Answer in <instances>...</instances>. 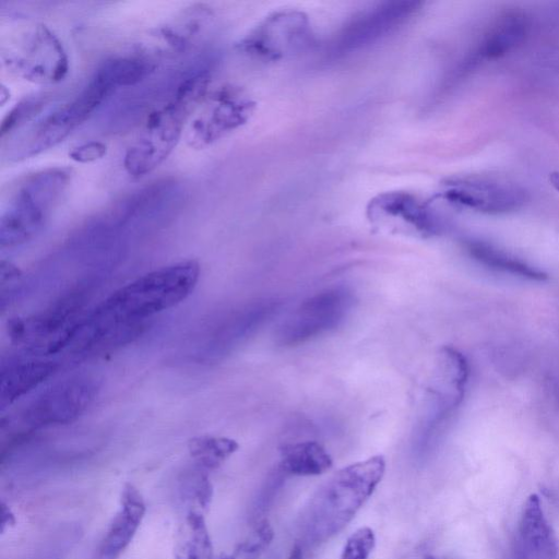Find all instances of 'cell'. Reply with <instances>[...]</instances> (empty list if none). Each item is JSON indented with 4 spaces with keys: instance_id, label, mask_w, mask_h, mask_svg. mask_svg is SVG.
Listing matches in <instances>:
<instances>
[{
    "instance_id": "cell-1",
    "label": "cell",
    "mask_w": 559,
    "mask_h": 559,
    "mask_svg": "<svg viewBox=\"0 0 559 559\" xmlns=\"http://www.w3.org/2000/svg\"><path fill=\"white\" fill-rule=\"evenodd\" d=\"M200 278L194 260L162 266L118 288L84 317L79 329L83 349L124 337L148 319L183 301Z\"/></svg>"
},
{
    "instance_id": "cell-2",
    "label": "cell",
    "mask_w": 559,
    "mask_h": 559,
    "mask_svg": "<svg viewBox=\"0 0 559 559\" xmlns=\"http://www.w3.org/2000/svg\"><path fill=\"white\" fill-rule=\"evenodd\" d=\"M385 465L382 455H373L342 467L320 485L301 512L299 544L316 547L346 527L381 483Z\"/></svg>"
},
{
    "instance_id": "cell-3",
    "label": "cell",
    "mask_w": 559,
    "mask_h": 559,
    "mask_svg": "<svg viewBox=\"0 0 559 559\" xmlns=\"http://www.w3.org/2000/svg\"><path fill=\"white\" fill-rule=\"evenodd\" d=\"M213 62L199 60L185 69L173 98L153 111L123 157V167L134 178L156 169L173 152L191 117L201 106L210 83Z\"/></svg>"
},
{
    "instance_id": "cell-4",
    "label": "cell",
    "mask_w": 559,
    "mask_h": 559,
    "mask_svg": "<svg viewBox=\"0 0 559 559\" xmlns=\"http://www.w3.org/2000/svg\"><path fill=\"white\" fill-rule=\"evenodd\" d=\"M70 179L69 168L50 167L20 181L1 214L0 247L11 249L34 239L59 204Z\"/></svg>"
},
{
    "instance_id": "cell-5",
    "label": "cell",
    "mask_w": 559,
    "mask_h": 559,
    "mask_svg": "<svg viewBox=\"0 0 559 559\" xmlns=\"http://www.w3.org/2000/svg\"><path fill=\"white\" fill-rule=\"evenodd\" d=\"M1 59L11 74L36 84L58 83L69 71V58L62 43L41 23L17 28L2 44Z\"/></svg>"
},
{
    "instance_id": "cell-6",
    "label": "cell",
    "mask_w": 559,
    "mask_h": 559,
    "mask_svg": "<svg viewBox=\"0 0 559 559\" xmlns=\"http://www.w3.org/2000/svg\"><path fill=\"white\" fill-rule=\"evenodd\" d=\"M98 385L87 376H76L52 384L33 397L8 420V427L17 425L25 435L34 430L67 425L79 418L96 397Z\"/></svg>"
},
{
    "instance_id": "cell-7",
    "label": "cell",
    "mask_w": 559,
    "mask_h": 559,
    "mask_svg": "<svg viewBox=\"0 0 559 559\" xmlns=\"http://www.w3.org/2000/svg\"><path fill=\"white\" fill-rule=\"evenodd\" d=\"M353 305V294L345 287L317 293L281 323L275 341L281 346H297L333 331L344 322Z\"/></svg>"
},
{
    "instance_id": "cell-8",
    "label": "cell",
    "mask_w": 559,
    "mask_h": 559,
    "mask_svg": "<svg viewBox=\"0 0 559 559\" xmlns=\"http://www.w3.org/2000/svg\"><path fill=\"white\" fill-rule=\"evenodd\" d=\"M252 111V103L231 90L217 91L194 114L187 128L186 141L192 148H205L241 126Z\"/></svg>"
},
{
    "instance_id": "cell-9",
    "label": "cell",
    "mask_w": 559,
    "mask_h": 559,
    "mask_svg": "<svg viewBox=\"0 0 559 559\" xmlns=\"http://www.w3.org/2000/svg\"><path fill=\"white\" fill-rule=\"evenodd\" d=\"M442 197L461 207L487 214H504L521 209L528 201L525 189L516 183L481 177L449 181Z\"/></svg>"
},
{
    "instance_id": "cell-10",
    "label": "cell",
    "mask_w": 559,
    "mask_h": 559,
    "mask_svg": "<svg viewBox=\"0 0 559 559\" xmlns=\"http://www.w3.org/2000/svg\"><path fill=\"white\" fill-rule=\"evenodd\" d=\"M311 38L309 23L299 12H280L267 16L240 43L243 52L274 60L305 48Z\"/></svg>"
},
{
    "instance_id": "cell-11",
    "label": "cell",
    "mask_w": 559,
    "mask_h": 559,
    "mask_svg": "<svg viewBox=\"0 0 559 559\" xmlns=\"http://www.w3.org/2000/svg\"><path fill=\"white\" fill-rule=\"evenodd\" d=\"M145 512L141 491L134 485L126 484L120 493L119 509L99 544L97 559H118L136 535Z\"/></svg>"
},
{
    "instance_id": "cell-12",
    "label": "cell",
    "mask_w": 559,
    "mask_h": 559,
    "mask_svg": "<svg viewBox=\"0 0 559 559\" xmlns=\"http://www.w3.org/2000/svg\"><path fill=\"white\" fill-rule=\"evenodd\" d=\"M59 368L57 360L34 354L10 358L2 362L0 377V406L4 411L20 397L52 377Z\"/></svg>"
},
{
    "instance_id": "cell-13",
    "label": "cell",
    "mask_w": 559,
    "mask_h": 559,
    "mask_svg": "<svg viewBox=\"0 0 559 559\" xmlns=\"http://www.w3.org/2000/svg\"><path fill=\"white\" fill-rule=\"evenodd\" d=\"M557 552L556 537L544 515L540 499L536 493H532L525 501L519 523L516 557L555 559Z\"/></svg>"
},
{
    "instance_id": "cell-14",
    "label": "cell",
    "mask_w": 559,
    "mask_h": 559,
    "mask_svg": "<svg viewBox=\"0 0 559 559\" xmlns=\"http://www.w3.org/2000/svg\"><path fill=\"white\" fill-rule=\"evenodd\" d=\"M370 205L369 211L373 218L381 216L400 219L424 236H432L441 230V223L431 212V209L408 194L388 193L379 195Z\"/></svg>"
},
{
    "instance_id": "cell-15",
    "label": "cell",
    "mask_w": 559,
    "mask_h": 559,
    "mask_svg": "<svg viewBox=\"0 0 559 559\" xmlns=\"http://www.w3.org/2000/svg\"><path fill=\"white\" fill-rule=\"evenodd\" d=\"M414 2H393L356 19L340 38V48L364 45L388 33L405 21L414 11Z\"/></svg>"
},
{
    "instance_id": "cell-16",
    "label": "cell",
    "mask_w": 559,
    "mask_h": 559,
    "mask_svg": "<svg viewBox=\"0 0 559 559\" xmlns=\"http://www.w3.org/2000/svg\"><path fill=\"white\" fill-rule=\"evenodd\" d=\"M213 21L214 13L210 8L192 4L160 26L158 37L171 51H185L205 35Z\"/></svg>"
},
{
    "instance_id": "cell-17",
    "label": "cell",
    "mask_w": 559,
    "mask_h": 559,
    "mask_svg": "<svg viewBox=\"0 0 559 559\" xmlns=\"http://www.w3.org/2000/svg\"><path fill=\"white\" fill-rule=\"evenodd\" d=\"M277 465L287 475L317 476L328 472L333 461L319 442L307 440L283 445Z\"/></svg>"
},
{
    "instance_id": "cell-18",
    "label": "cell",
    "mask_w": 559,
    "mask_h": 559,
    "mask_svg": "<svg viewBox=\"0 0 559 559\" xmlns=\"http://www.w3.org/2000/svg\"><path fill=\"white\" fill-rule=\"evenodd\" d=\"M175 559H214L212 538L204 513L188 509L174 545Z\"/></svg>"
},
{
    "instance_id": "cell-19",
    "label": "cell",
    "mask_w": 559,
    "mask_h": 559,
    "mask_svg": "<svg viewBox=\"0 0 559 559\" xmlns=\"http://www.w3.org/2000/svg\"><path fill=\"white\" fill-rule=\"evenodd\" d=\"M466 248L478 262L506 273L534 281H545L547 274L526 262L481 241H468Z\"/></svg>"
},
{
    "instance_id": "cell-20",
    "label": "cell",
    "mask_w": 559,
    "mask_h": 559,
    "mask_svg": "<svg viewBox=\"0 0 559 559\" xmlns=\"http://www.w3.org/2000/svg\"><path fill=\"white\" fill-rule=\"evenodd\" d=\"M238 448L230 438L213 436L195 437L188 445L194 465L207 472L218 468Z\"/></svg>"
},
{
    "instance_id": "cell-21",
    "label": "cell",
    "mask_w": 559,
    "mask_h": 559,
    "mask_svg": "<svg viewBox=\"0 0 559 559\" xmlns=\"http://www.w3.org/2000/svg\"><path fill=\"white\" fill-rule=\"evenodd\" d=\"M525 34V24L516 15L507 16L486 36L478 55L481 58H496L515 46Z\"/></svg>"
},
{
    "instance_id": "cell-22",
    "label": "cell",
    "mask_w": 559,
    "mask_h": 559,
    "mask_svg": "<svg viewBox=\"0 0 559 559\" xmlns=\"http://www.w3.org/2000/svg\"><path fill=\"white\" fill-rule=\"evenodd\" d=\"M180 490L183 499L190 503L189 509L205 513L213 497V486L207 471L193 465L192 469L183 474Z\"/></svg>"
},
{
    "instance_id": "cell-23",
    "label": "cell",
    "mask_w": 559,
    "mask_h": 559,
    "mask_svg": "<svg viewBox=\"0 0 559 559\" xmlns=\"http://www.w3.org/2000/svg\"><path fill=\"white\" fill-rule=\"evenodd\" d=\"M274 537L273 528L267 519L255 522L252 532L240 542L231 554L219 559H259L267 549Z\"/></svg>"
},
{
    "instance_id": "cell-24",
    "label": "cell",
    "mask_w": 559,
    "mask_h": 559,
    "mask_svg": "<svg viewBox=\"0 0 559 559\" xmlns=\"http://www.w3.org/2000/svg\"><path fill=\"white\" fill-rule=\"evenodd\" d=\"M47 104L46 95L29 96L16 104L2 120L1 139L39 116Z\"/></svg>"
},
{
    "instance_id": "cell-25",
    "label": "cell",
    "mask_w": 559,
    "mask_h": 559,
    "mask_svg": "<svg viewBox=\"0 0 559 559\" xmlns=\"http://www.w3.org/2000/svg\"><path fill=\"white\" fill-rule=\"evenodd\" d=\"M376 546V535L369 526L356 530L347 538L340 559H368Z\"/></svg>"
},
{
    "instance_id": "cell-26",
    "label": "cell",
    "mask_w": 559,
    "mask_h": 559,
    "mask_svg": "<svg viewBox=\"0 0 559 559\" xmlns=\"http://www.w3.org/2000/svg\"><path fill=\"white\" fill-rule=\"evenodd\" d=\"M107 154V146L100 141H87L69 152V157L81 164L93 163L102 159Z\"/></svg>"
},
{
    "instance_id": "cell-27",
    "label": "cell",
    "mask_w": 559,
    "mask_h": 559,
    "mask_svg": "<svg viewBox=\"0 0 559 559\" xmlns=\"http://www.w3.org/2000/svg\"><path fill=\"white\" fill-rule=\"evenodd\" d=\"M15 524L14 514L11 512L5 504H1V531L3 532L5 526H11Z\"/></svg>"
},
{
    "instance_id": "cell-28",
    "label": "cell",
    "mask_w": 559,
    "mask_h": 559,
    "mask_svg": "<svg viewBox=\"0 0 559 559\" xmlns=\"http://www.w3.org/2000/svg\"><path fill=\"white\" fill-rule=\"evenodd\" d=\"M287 559H304V549L299 543H295Z\"/></svg>"
},
{
    "instance_id": "cell-29",
    "label": "cell",
    "mask_w": 559,
    "mask_h": 559,
    "mask_svg": "<svg viewBox=\"0 0 559 559\" xmlns=\"http://www.w3.org/2000/svg\"><path fill=\"white\" fill-rule=\"evenodd\" d=\"M549 182L559 194V171H552L549 174Z\"/></svg>"
},
{
    "instance_id": "cell-30",
    "label": "cell",
    "mask_w": 559,
    "mask_h": 559,
    "mask_svg": "<svg viewBox=\"0 0 559 559\" xmlns=\"http://www.w3.org/2000/svg\"><path fill=\"white\" fill-rule=\"evenodd\" d=\"M424 559H436V558L433 556L428 555V556H425Z\"/></svg>"
}]
</instances>
